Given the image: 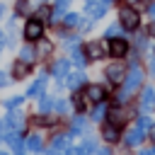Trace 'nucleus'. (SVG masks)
I'll return each mask as SVG.
<instances>
[{"label":"nucleus","instance_id":"1","mask_svg":"<svg viewBox=\"0 0 155 155\" xmlns=\"http://www.w3.org/2000/svg\"><path fill=\"white\" fill-rule=\"evenodd\" d=\"M140 85H143V70H140L138 65H133V68L128 70V75L124 78V92L119 94V102H126V99H128V94H131V92H136Z\"/></svg>","mask_w":155,"mask_h":155},{"label":"nucleus","instance_id":"2","mask_svg":"<svg viewBox=\"0 0 155 155\" xmlns=\"http://www.w3.org/2000/svg\"><path fill=\"white\" fill-rule=\"evenodd\" d=\"M119 24L124 27V29H136L138 24H140V17H138V12L131 7V5H126V7H121L119 10Z\"/></svg>","mask_w":155,"mask_h":155},{"label":"nucleus","instance_id":"3","mask_svg":"<svg viewBox=\"0 0 155 155\" xmlns=\"http://www.w3.org/2000/svg\"><path fill=\"white\" fill-rule=\"evenodd\" d=\"M68 150H70V136H68V133H58V136H53L48 155H68Z\"/></svg>","mask_w":155,"mask_h":155},{"label":"nucleus","instance_id":"4","mask_svg":"<svg viewBox=\"0 0 155 155\" xmlns=\"http://www.w3.org/2000/svg\"><path fill=\"white\" fill-rule=\"evenodd\" d=\"M41 34H44V24L39 19H27V24H24V39L27 41H36V39H41Z\"/></svg>","mask_w":155,"mask_h":155},{"label":"nucleus","instance_id":"5","mask_svg":"<svg viewBox=\"0 0 155 155\" xmlns=\"http://www.w3.org/2000/svg\"><path fill=\"white\" fill-rule=\"evenodd\" d=\"M85 12H87L92 19H99V17H104V12H107V2H104V0H85Z\"/></svg>","mask_w":155,"mask_h":155},{"label":"nucleus","instance_id":"6","mask_svg":"<svg viewBox=\"0 0 155 155\" xmlns=\"http://www.w3.org/2000/svg\"><path fill=\"white\" fill-rule=\"evenodd\" d=\"M126 51H128V44H126V39H109V53L114 56V58H124L126 56Z\"/></svg>","mask_w":155,"mask_h":155},{"label":"nucleus","instance_id":"7","mask_svg":"<svg viewBox=\"0 0 155 155\" xmlns=\"http://www.w3.org/2000/svg\"><path fill=\"white\" fill-rule=\"evenodd\" d=\"M107 78H109V82H114V85L124 82V78H126L124 65H121V63H111V65H107Z\"/></svg>","mask_w":155,"mask_h":155},{"label":"nucleus","instance_id":"8","mask_svg":"<svg viewBox=\"0 0 155 155\" xmlns=\"http://www.w3.org/2000/svg\"><path fill=\"white\" fill-rule=\"evenodd\" d=\"M85 97H87V99H92L94 104H99V102H104L107 92H104V87H102V85H87V90H85Z\"/></svg>","mask_w":155,"mask_h":155},{"label":"nucleus","instance_id":"9","mask_svg":"<svg viewBox=\"0 0 155 155\" xmlns=\"http://www.w3.org/2000/svg\"><path fill=\"white\" fill-rule=\"evenodd\" d=\"M51 53H53V44H51L48 39H44V36L36 39V58L41 61V58H48Z\"/></svg>","mask_w":155,"mask_h":155},{"label":"nucleus","instance_id":"10","mask_svg":"<svg viewBox=\"0 0 155 155\" xmlns=\"http://www.w3.org/2000/svg\"><path fill=\"white\" fill-rule=\"evenodd\" d=\"M44 90H46V75H39V80H34L31 87L27 90V97H44Z\"/></svg>","mask_w":155,"mask_h":155},{"label":"nucleus","instance_id":"11","mask_svg":"<svg viewBox=\"0 0 155 155\" xmlns=\"http://www.w3.org/2000/svg\"><path fill=\"white\" fill-rule=\"evenodd\" d=\"M92 150H94V138H87L85 143H80V145L70 148V150H68V155H90Z\"/></svg>","mask_w":155,"mask_h":155},{"label":"nucleus","instance_id":"12","mask_svg":"<svg viewBox=\"0 0 155 155\" xmlns=\"http://www.w3.org/2000/svg\"><path fill=\"white\" fill-rule=\"evenodd\" d=\"M140 140H143V126L138 124V126L128 128V133H126V143H128V145H138Z\"/></svg>","mask_w":155,"mask_h":155},{"label":"nucleus","instance_id":"13","mask_svg":"<svg viewBox=\"0 0 155 155\" xmlns=\"http://www.w3.org/2000/svg\"><path fill=\"white\" fill-rule=\"evenodd\" d=\"M5 140L12 145V150H15V153H19V155H22V150H24V143H22V138H19V131H10V133L5 136Z\"/></svg>","mask_w":155,"mask_h":155},{"label":"nucleus","instance_id":"14","mask_svg":"<svg viewBox=\"0 0 155 155\" xmlns=\"http://www.w3.org/2000/svg\"><path fill=\"white\" fill-rule=\"evenodd\" d=\"M102 136H104L109 143L119 140V126H116V124H111V121H109V124H104V126H102Z\"/></svg>","mask_w":155,"mask_h":155},{"label":"nucleus","instance_id":"15","mask_svg":"<svg viewBox=\"0 0 155 155\" xmlns=\"http://www.w3.org/2000/svg\"><path fill=\"white\" fill-rule=\"evenodd\" d=\"M85 82H87V80H85L82 73H73V75H68V87H70L73 92H78L80 87H85Z\"/></svg>","mask_w":155,"mask_h":155},{"label":"nucleus","instance_id":"16","mask_svg":"<svg viewBox=\"0 0 155 155\" xmlns=\"http://www.w3.org/2000/svg\"><path fill=\"white\" fill-rule=\"evenodd\" d=\"M5 121H7L15 131H19V128L24 126V114H22V111H12V114H7V119H5Z\"/></svg>","mask_w":155,"mask_h":155},{"label":"nucleus","instance_id":"17","mask_svg":"<svg viewBox=\"0 0 155 155\" xmlns=\"http://www.w3.org/2000/svg\"><path fill=\"white\" fill-rule=\"evenodd\" d=\"M155 102V87H145L143 90V97H140V107L143 109H150Z\"/></svg>","mask_w":155,"mask_h":155},{"label":"nucleus","instance_id":"18","mask_svg":"<svg viewBox=\"0 0 155 155\" xmlns=\"http://www.w3.org/2000/svg\"><path fill=\"white\" fill-rule=\"evenodd\" d=\"M102 53H104V48H102L97 41H90V44L85 46V56H87V58H99Z\"/></svg>","mask_w":155,"mask_h":155},{"label":"nucleus","instance_id":"19","mask_svg":"<svg viewBox=\"0 0 155 155\" xmlns=\"http://www.w3.org/2000/svg\"><path fill=\"white\" fill-rule=\"evenodd\" d=\"M53 75L56 78H68V61L65 58H61V61L53 63Z\"/></svg>","mask_w":155,"mask_h":155},{"label":"nucleus","instance_id":"20","mask_svg":"<svg viewBox=\"0 0 155 155\" xmlns=\"http://www.w3.org/2000/svg\"><path fill=\"white\" fill-rule=\"evenodd\" d=\"M12 73H15V78H24L27 73H29V63H24V61H17L15 65H12Z\"/></svg>","mask_w":155,"mask_h":155},{"label":"nucleus","instance_id":"21","mask_svg":"<svg viewBox=\"0 0 155 155\" xmlns=\"http://www.w3.org/2000/svg\"><path fill=\"white\" fill-rule=\"evenodd\" d=\"M109 116H111V124H116V126H121V124L128 119V114H126L124 109H111V111H109Z\"/></svg>","mask_w":155,"mask_h":155},{"label":"nucleus","instance_id":"22","mask_svg":"<svg viewBox=\"0 0 155 155\" xmlns=\"http://www.w3.org/2000/svg\"><path fill=\"white\" fill-rule=\"evenodd\" d=\"M19 56H22L24 63H34V61H36V51H34L31 46H24V48L19 51Z\"/></svg>","mask_w":155,"mask_h":155},{"label":"nucleus","instance_id":"23","mask_svg":"<svg viewBox=\"0 0 155 155\" xmlns=\"http://www.w3.org/2000/svg\"><path fill=\"white\" fill-rule=\"evenodd\" d=\"M73 63H75V65H78V68H82V65H85V63H87V56H85V51H82V48H80V46H78V48H75V51H73Z\"/></svg>","mask_w":155,"mask_h":155},{"label":"nucleus","instance_id":"24","mask_svg":"<svg viewBox=\"0 0 155 155\" xmlns=\"http://www.w3.org/2000/svg\"><path fill=\"white\" fill-rule=\"evenodd\" d=\"M56 121H58V116H51V114H46V111H44L41 116H36V124H39V126H53Z\"/></svg>","mask_w":155,"mask_h":155},{"label":"nucleus","instance_id":"25","mask_svg":"<svg viewBox=\"0 0 155 155\" xmlns=\"http://www.w3.org/2000/svg\"><path fill=\"white\" fill-rule=\"evenodd\" d=\"M27 148H29L31 153H39V150L44 148V143H41V138H39V136H29V140H27Z\"/></svg>","mask_w":155,"mask_h":155},{"label":"nucleus","instance_id":"26","mask_svg":"<svg viewBox=\"0 0 155 155\" xmlns=\"http://www.w3.org/2000/svg\"><path fill=\"white\" fill-rule=\"evenodd\" d=\"M63 24H65V27H80V24H82V17H80V15H65Z\"/></svg>","mask_w":155,"mask_h":155},{"label":"nucleus","instance_id":"27","mask_svg":"<svg viewBox=\"0 0 155 155\" xmlns=\"http://www.w3.org/2000/svg\"><path fill=\"white\" fill-rule=\"evenodd\" d=\"M36 19L39 22H51V10L48 7H39L36 10Z\"/></svg>","mask_w":155,"mask_h":155},{"label":"nucleus","instance_id":"28","mask_svg":"<svg viewBox=\"0 0 155 155\" xmlns=\"http://www.w3.org/2000/svg\"><path fill=\"white\" fill-rule=\"evenodd\" d=\"M53 109H56V114H65L68 111V102L58 97V99H53Z\"/></svg>","mask_w":155,"mask_h":155},{"label":"nucleus","instance_id":"29","mask_svg":"<svg viewBox=\"0 0 155 155\" xmlns=\"http://www.w3.org/2000/svg\"><path fill=\"white\" fill-rule=\"evenodd\" d=\"M22 99H24V97H19V94H15V97H10V99H5V107H7V109H15V107H19V104H22Z\"/></svg>","mask_w":155,"mask_h":155},{"label":"nucleus","instance_id":"30","mask_svg":"<svg viewBox=\"0 0 155 155\" xmlns=\"http://www.w3.org/2000/svg\"><path fill=\"white\" fill-rule=\"evenodd\" d=\"M104 111H107V109H104V104L99 102V104L94 107V111H92V119H94V121H102V119H104Z\"/></svg>","mask_w":155,"mask_h":155},{"label":"nucleus","instance_id":"31","mask_svg":"<svg viewBox=\"0 0 155 155\" xmlns=\"http://www.w3.org/2000/svg\"><path fill=\"white\" fill-rule=\"evenodd\" d=\"M121 34V24H111L109 29H107V39H114V36H119Z\"/></svg>","mask_w":155,"mask_h":155},{"label":"nucleus","instance_id":"32","mask_svg":"<svg viewBox=\"0 0 155 155\" xmlns=\"http://www.w3.org/2000/svg\"><path fill=\"white\" fill-rule=\"evenodd\" d=\"M73 104H75V109H78V111H82V109H85V99H82V94H78V92H75Z\"/></svg>","mask_w":155,"mask_h":155},{"label":"nucleus","instance_id":"33","mask_svg":"<svg viewBox=\"0 0 155 155\" xmlns=\"http://www.w3.org/2000/svg\"><path fill=\"white\" fill-rule=\"evenodd\" d=\"M73 131H85V119L82 116H75L73 119Z\"/></svg>","mask_w":155,"mask_h":155},{"label":"nucleus","instance_id":"34","mask_svg":"<svg viewBox=\"0 0 155 155\" xmlns=\"http://www.w3.org/2000/svg\"><path fill=\"white\" fill-rule=\"evenodd\" d=\"M51 107H53V99H51V97H44V99H41V104H39V109H41V111H48Z\"/></svg>","mask_w":155,"mask_h":155},{"label":"nucleus","instance_id":"35","mask_svg":"<svg viewBox=\"0 0 155 155\" xmlns=\"http://www.w3.org/2000/svg\"><path fill=\"white\" fill-rule=\"evenodd\" d=\"M7 82H10V80H7V75H5V73H2V70H0V87H5V85H7Z\"/></svg>","mask_w":155,"mask_h":155},{"label":"nucleus","instance_id":"36","mask_svg":"<svg viewBox=\"0 0 155 155\" xmlns=\"http://www.w3.org/2000/svg\"><path fill=\"white\" fill-rule=\"evenodd\" d=\"M140 126L148 128V126H150V119H148V116H140Z\"/></svg>","mask_w":155,"mask_h":155},{"label":"nucleus","instance_id":"37","mask_svg":"<svg viewBox=\"0 0 155 155\" xmlns=\"http://www.w3.org/2000/svg\"><path fill=\"white\" fill-rule=\"evenodd\" d=\"M94 155H111V150H109V148H102V150H97Z\"/></svg>","mask_w":155,"mask_h":155},{"label":"nucleus","instance_id":"38","mask_svg":"<svg viewBox=\"0 0 155 155\" xmlns=\"http://www.w3.org/2000/svg\"><path fill=\"white\" fill-rule=\"evenodd\" d=\"M148 12H150V17H155V5H150V7H148Z\"/></svg>","mask_w":155,"mask_h":155},{"label":"nucleus","instance_id":"39","mask_svg":"<svg viewBox=\"0 0 155 155\" xmlns=\"http://www.w3.org/2000/svg\"><path fill=\"white\" fill-rule=\"evenodd\" d=\"M138 155H155V153H153V150H140Z\"/></svg>","mask_w":155,"mask_h":155},{"label":"nucleus","instance_id":"40","mask_svg":"<svg viewBox=\"0 0 155 155\" xmlns=\"http://www.w3.org/2000/svg\"><path fill=\"white\" fill-rule=\"evenodd\" d=\"M2 46H5V34L0 31V48H2Z\"/></svg>","mask_w":155,"mask_h":155},{"label":"nucleus","instance_id":"41","mask_svg":"<svg viewBox=\"0 0 155 155\" xmlns=\"http://www.w3.org/2000/svg\"><path fill=\"white\" fill-rule=\"evenodd\" d=\"M2 15H5V5L0 2V19H2Z\"/></svg>","mask_w":155,"mask_h":155},{"label":"nucleus","instance_id":"42","mask_svg":"<svg viewBox=\"0 0 155 155\" xmlns=\"http://www.w3.org/2000/svg\"><path fill=\"white\" fill-rule=\"evenodd\" d=\"M150 70H153V75H155V58L150 61Z\"/></svg>","mask_w":155,"mask_h":155},{"label":"nucleus","instance_id":"43","mask_svg":"<svg viewBox=\"0 0 155 155\" xmlns=\"http://www.w3.org/2000/svg\"><path fill=\"white\" fill-rule=\"evenodd\" d=\"M150 138H153V143H155V126L150 128Z\"/></svg>","mask_w":155,"mask_h":155},{"label":"nucleus","instance_id":"44","mask_svg":"<svg viewBox=\"0 0 155 155\" xmlns=\"http://www.w3.org/2000/svg\"><path fill=\"white\" fill-rule=\"evenodd\" d=\"M126 2H128V5H136V2H140V0H126Z\"/></svg>","mask_w":155,"mask_h":155},{"label":"nucleus","instance_id":"45","mask_svg":"<svg viewBox=\"0 0 155 155\" xmlns=\"http://www.w3.org/2000/svg\"><path fill=\"white\" fill-rule=\"evenodd\" d=\"M104 2H107V5H109V2H111V0H104Z\"/></svg>","mask_w":155,"mask_h":155},{"label":"nucleus","instance_id":"46","mask_svg":"<svg viewBox=\"0 0 155 155\" xmlns=\"http://www.w3.org/2000/svg\"><path fill=\"white\" fill-rule=\"evenodd\" d=\"M0 155H7V153H0Z\"/></svg>","mask_w":155,"mask_h":155},{"label":"nucleus","instance_id":"47","mask_svg":"<svg viewBox=\"0 0 155 155\" xmlns=\"http://www.w3.org/2000/svg\"><path fill=\"white\" fill-rule=\"evenodd\" d=\"M153 153H155V150H153Z\"/></svg>","mask_w":155,"mask_h":155}]
</instances>
